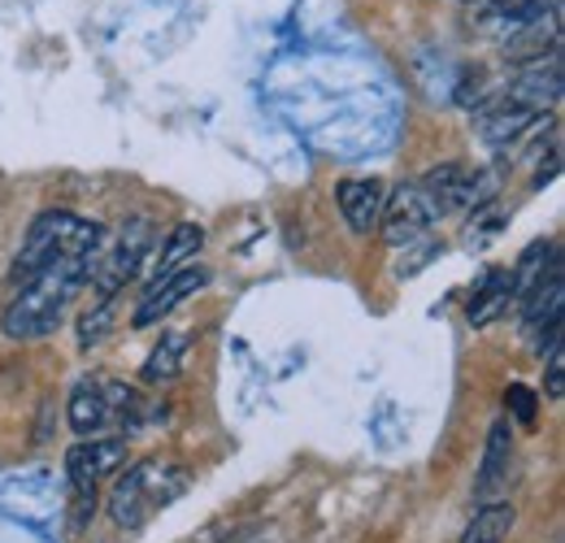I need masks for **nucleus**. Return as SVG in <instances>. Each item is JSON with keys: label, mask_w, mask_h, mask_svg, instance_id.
<instances>
[{"label": "nucleus", "mask_w": 565, "mask_h": 543, "mask_svg": "<svg viewBox=\"0 0 565 543\" xmlns=\"http://www.w3.org/2000/svg\"><path fill=\"white\" fill-rule=\"evenodd\" d=\"M100 253H105V244L100 248H83V253H66V257L49 262L31 283H22V291L9 300V309L0 318L4 336L9 340H44L62 322V313L78 296V287H87Z\"/></svg>", "instance_id": "1"}, {"label": "nucleus", "mask_w": 565, "mask_h": 543, "mask_svg": "<svg viewBox=\"0 0 565 543\" xmlns=\"http://www.w3.org/2000/svg\"><path fill=\"white\" fill-rule=\"evenodd\" d=\"M105 239L109 235H105L100 222H87V217H78L71 209H49V213H40L31 222V231H26V239H22L18 257H13L9 283L22 287V283H31L35 274L44 270L49 262H57L66 253H83V248H100Z\"/></svg>", "instance_id": "2"}, {"label": "nucleus", "mask_w": 565, "mask_h": 543, "mask_svg": "<svg viewBox=\"0 0 565 543\" xmlns=\"http://www.w3.org/2000/svg\"><path fill=\"white\" fill-rule=\"evenodd\" d=\"M152 244V222L148 217H131L114 239H105V253L96 257V270H92V291H96V305H114L118 291H127V283L140 274L143 253Z\"/></svg>", "instance_id": "3"}, {"label": "nucleus", "mask_w": 565, "mask_h": 543, "mask_svg": "<svg viewBox=\"0 0 565 543\" xmlns=\"http://www.w3.org/2000/svg\"><path fill=\"white\" fill-rule=\"evenodd\" d=\"M170 475H174V470H161V461H140V466H131L127 475L114 482V491H109V513H114V522L127 526V531H136L152 509L170 504V500L183 491V487H161Z\"/></svg>", "instance_id": "4"}, {"label": "nucleus", "mask_w": 565, "mask_h": 543, "mask_svg": "<svg viewBox=\"0 0 565 543\" xmlns=\"http://www.w3.org/2000/svg\"><path fill=\"white\" fill-rule=\"evenodd\" d=\"M435 204L423 192V183H401L387 201H383V235L392 248H414L426 231L435 226Z\"/></svg>", "instance_id": "5"}, {"label": "nucleus", "mask_w": 565, "mask_h": 543, "mask_svg": "<svg viewBox=\"0 0 565 543\" xmlns=\"http://www.w3.org/2000/svg\"><path fill=\"white\" fill-rule=\"evenodd\" d=\"M122 461H127L122 439H78L66 453V475H71L74 496H96L100 478L118 475Z\"/></svg>", "instance_id": "6"}, {"label": "nucleus", "mask_w": 565, "mask_h": 543, "mask_svg": "<svg viewBox=\"0 0 565 543\" xmlns=\"http://www.w3.org/2000/svg\"><path fill=\"white\" fill-rule=\"evenodd\" d=\"M423 192L430 196L435 213L444 217V213H457V209H479V204L488 201V179L479 170H470V166L448 161V166L426 174Z\"/></svg>", "instance_id": "7"}, {"label": "nucleus", "mask_w": 565, "mask_h": 543, "mask_svg": "<svg viewBox=\"0 0 565 543\" xmlns=\"http://www.w3.org/2000/svg\"><path fill=\"white\" fill-rule=\"evenodd\" d=\"M210 283V270L205 266H183V270H174V274H166V278H152V287L143 291V300L136 305V318H131V327H157L166 313H174L188 296H196L201 287Z\"/></svg>", "instance_id": "8"}, {"label": "nucleus", "mask_w": 565, "mask_h": 543, "mask_svg": "<svg viewBox=\"0 0 565 543\" xmlns=\"http://www.w3.org/2000/svg\"><path fill=\"white\" fill-rule=\"evenodd\" d=\"M509 100H518V105H526L535 114L557 105L562 100V53H553V57H544L535 66H522V74L509 83Z\"/></svg>", "instance_id": "9"}, {"label": "nucleus", "mask_w": 565, "mask_h": 543, "mask_svg": "<svg viewBox=\"0 0 565 543\" xmlns=\"http://www.w3.org/2000/svg\"><path fill=\"white\" fill-rule=\"evenodd\" d=\"M383 201L387 196H383V183L379 179H344V183H335V204H340L349 231H356V235L379 231Z\"/></svg>", "instance_id": "10"}, {"label": "nucleus", "mask_w": 565, "mask_h": 543, "mask_svg": "<svg viewBox=\"0 0 565 543\" xmlns=\"http://www.w3.org/2000/svg\"><path fill=\"white\" fill-rule=\"evenodd\" d=\"M548 9H553V0H483L479 4V31L492 40H513L522 26H531Z\"/></svg>", "instance_id": "11"}, {"label": "nucleus", "mask_w": 565, "mask_h": 543, "mask_svg": "<svg viewBox=\"0 0 565 543\" xmlns=\"http://www.w3.org/2000/svg\"><path fill=\"white\" fill-rule=\"evenodd\" d=\"M535 123H540L535 109H526V105H518V100L504 96L495 109H483V114H479V139H483L488 148H509V143H518V139L526 136Z\"/></svg>", "instance_id": "12"}, {"label": "nucleus", "mask_w": 565, "mask_h": 543, "mask_svg": "<svg viewBox=\"0 0 565 543\" xmlns=\"http://www.w3.org/2000/svg\"><path fill=\"white\" fill-rule=\"evenodd\" d=\"M509 300H518V287H513V270L495 266L479 278V287L470 291V305H466V318L475 327H492L495 318L509 309Z\"/></svg>", "instance_id": "13"}, {"label": "nucleus", "mask_w": 565, "mask_h": 543, "mask_svg": "<svg viewBox=\"0 0 565 543\" xmlns=\"http://www.w3.org/2000/svg\"><path fill=\"white\" fill-rule=\"evenodd\" d=\"M509 461H513V426L509 417H495L492 430H488V453H483V470H479V500H488L495 487H504L509 475Z\"/></svg>", "instance_id": "14"}, {"label": "nucleus", "mask_w": 565, "mask_h": 543, "mask_svg": "<svg viewBox=\"0 0 565 543\" xmlns=\"http://www.w3.org/2000/svg\"><path fill=\"white\" fill-rule=\"evenodd\" d=\"M188 348H192L188 331H161V340L143 356V383H174L188 361Z\"/></svg>", "instance_id": "15"}, {"label": "nucleus", "mask_w": 565, "mask_h": 543, "mask_svg": "<svg viewBox=\"0 0 565 543\" xmlns=\"http://www.w3.org/2000/svg\"><path fill=\"white\" fill-rule=\"evenodd\" d=\"M201 248H205V226H201V222H179V226L166 235V248H161V257H157V278L192 266Z\"/></svg>", "instance_id": "16"}, {"label": "nucleus", "mask_w": 565, "mask_h": 543, "mask_svg": "<svg viewBox=\"0 0 565 543\" xmlns=\"http://www.w3.org/2000/svg\"><path fill=\"white\" fill-rule=\"evenodd\" d=\"M105 422H109V401H105V387H100V383H92V379H83V383L71 392V426H74V435L92 439V435H96Z\"/></svg>", "instance_id": "17"}, {"label": "nucleus", "mask_w": 565, "mask_h": 543, "mask_svg": "<svg viewBox=\"0 0 565 543\" xmlns=\"http://www.w3.org/2000/svg\"><path fill=\"white\" fill-rule=\"evenodd\" d=\"M513 531V504L509 500H492L475 513V522L466 526L461 543H504Z\"/></svg>", "instance_id": "18"}, {"label": "nucleus", "mask_w": 565, "mask_h": 543, "mask_svg": "<svg viewBox=\"0 0 565 543\" xmlns=\"http://www.w3.org/2000/svg\"><path fill=\"white\" fill-rule=\"evenodd\" d=\"M504 405H509V413H513V417H518L522 426H531V422H535V413H540V408H535V405H540V396H535L531 387L513 383V387L504 392Z\"/></svg>", "instance_id": "19"}, {"label": "nucleus", "mask_w": 565, "mask_h": 543, "mask_svg": "<svg viewBox=\"0 0 565 543\" xmlns=\"http://www.w3.org/2000/svg\"><path fill=\"white\" fill-rule=\"evenodd\" d=\"M109 313H114V305H96V313H87L83 322H78V343L83 348H92V343L105 340V327H109Z\"/></svg>", "instance_id": "20"}, {"label": "nucleus", "mask_w": 565, "mask_h": 543, "mask_svg": "<svg viewBox=\"0 0 565 543\" xmlns=\"http://www.w3.org/2000/svg\"><path fill=\"white\" fill-rule=\"evenodd\" d=\"M548 401H565V356H562V343L548 352Z\"/></svg>", "instance_id": "21"}]
</instances>
